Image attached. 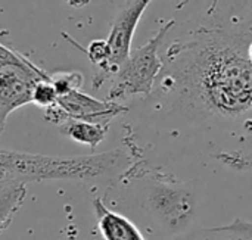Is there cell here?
Returning <instances> with one entry per match:
<instances>
[{
	"label": "cell",
	"mask_w": 252,
	"mask_h": 240,
	"mask_svg": "<svg viewBox=\"0 0 252 240\" xmlns=\"http://www.w3.org/2000/svg\"><path fill=\"white\" fill-rule=\"evenodd\" d=\"M65 3L71 7H84L90 3V0H65Z\"/></svg>",
	"instance_id": "obj_13"
},
{
	"label": "cell",
	"mask_w": 252,
	"mask_h": 240,
	"mask_svg": "<svg viewBox=\"0 0 252 240\" xmlns=\"http://www.w3.org/2000/svg\"><path fill=\"white\" fill-rule=\"evenodd\" d=\"M128 108L123 103L111 100H99L81 90H69L65 94L58 96L53 106L43 109L44 120L53 125H61L66 120H80L99 124H111V121L127 112Z\"/></svg>",
	"instance_id": "obj_4"
},
{
	"label": "cell",
	"mask_w": 252,
	"mask_h": 240,
	"mask_svg": "<svg viewBox=\"0 0 252 240\" xmlns=\"http://www.w3.org/2000/svg\"><path fill=\"white\" fill-rule=\"evenodd\" d=\"M158 93L221 120H252V0H180ZM155 83V84H157Z\"/></svg>",
	"instance_id": "obj_1"
},
{
	"label": "cell",
	"mask_w": 252,
	"mask_h": 240,
	"mask_svg": "<svg viewBox=\"0 0 252 240\" xmlns=\"http://www.w3.org/2000/svg\"><path fill=\"white\" fill-rule=\"evenodd\" d=\"M205 232H208V233H230V235H236L244 239L252 240V221H247L244 218H236L235 221H232L229 224L205 229Z\"/></svg>",
	"instance_id": "obj_12"
},
{
	"label": "cell",
	"mask_w": 252,
	"mask_h": 240,
	"mask_svg": "<svg viewBox=\"0 0 252 240\" xmlns=\"http://www.w3.org/2000/svg\"><path fill=\"white\" fill-rule=\"evenodd\" d=\"M93 210L103 240H145L142 232L130 218L108 208L100 198L93 199Z\"/></svg>",
	"instance_id": "obj_7"
},
{
	"label": "cell",
	"mask_w": 252,
	"mask_h": 240,
	"mask_svg": "<svg viewBox=\"0 0 252 240\" xmlns=\"http://www.w3.org/2000/svg\"><path fill=\"white\" fill-rule=\"evenodd\" d=\"M50 81L55 86L58 96H61L69 90H81L84 84V75L78 71H61L50 74Z\"/></svg>",
	"instance_id": "obj_10"
},
{
	"label": "cell",
	"mask_w": 252,
	"mask_h": 240,
	"mask_svg": "<svg viewBox=\"0 0 252 240\" xmlns=\"http://www.w3.org/2000/svg\"><path fill=\"white\" fill-rule=\"evenodd\" d=\"M66 174L68 162L63 156H46L0 148V184L63 180Z\"/></svg>",
	"instance_id": "obj_5"
},
{
	"label": "cell",
	"mask_w": 252,
	"mask_h": 240,
	"mask_svg": "<svg viewBox=\"0 0 252 240\" xmlns=\"http://www.w3.org/2000/svg\"><path fill=\"white\" fill-rule=\"evenodd\" d=\"M58 100V93L55 86L50 81V74L49 78L40 81L32 91V103H35L38 108L46 109L49 106H53Z\"/></svg>",
	"instance_id": "obj_11"
},
{
	"label": "cell",
	"mask_w": 252,
	"mask_h": 240,
	"mask_svg": "<svg viewBox=\"0 0 252 240\" xmlns=\"http://www.w3.org/2000/svg\"><path fill=\"white\" fill-rule=\"evenodd\" d=\"M46 78L49 74L44 69L0 41V136L9 115L32 103L34 87Z\"/></svg>",
	"instance_id": "obj_3"
},
{
	"label": "cell",
	"mask_w": 252,
	"mask_h": 240,
	"mask_svg": "<svg viewBox=\"0 0 252 240\" xmlns=\"http://www.w3.org/2000/svg\"><path fill=\"white\" fill-rule=\"evenodd\" d=\"M27 196V183L9 181L0 184V235L10 226Z\"/></svg>",
	"instance_id": "obj_9"
},
{
	"label": "cell",
	"mask_w": 252,
	"mask_h": 240,
	"mask_svg": "<svg viewBox=\"0 0 252 240\" xmlns=\"http://www.w3.org/2000/svg\"><path fill=\"white\" fill-rule=\"evenodd\" d=\"M111 124H99V122H89L80 120H66L58 128L59 133L66 136L68 139L86 145L92 149L97 148L106 137Z\"/></svg>",
	"instance_id": "obj_8"
},
{
	"label": "cell",
	"mask_w": 252,
	"mask_h": 240,
	"mask_svg": "<svg viewBox=\"0 0 252 240\" xmlns=\"http://www.w3.org/2000/svg\"><path fill=\"white\" fill-rule=\"evenodd\" d=\"M151 1L152 0H124L114 16L108 38L105 40L109 52L106 69L108 81L117 72L120 65L128 58L136 28Z\"/></svg>",
	"instance_id": "obj_6"
},
{
	"label": "cell",
	"mask_w": 252,
	"mask_h": 240,
	"mask_svg": "<svg viewBox=\"0 0 252 240\" xmlns=\"http://www.w3.org/2000/svg\"><path fill=\"white\" fill-rule=\"evenodd\" d=\"M174 24V18L165 21L146 44L130 52L128 58L109 78L111 86L106 97L108 100L123 103L131 97L149 96L154 93L155 83L162 69L159 49Z\"/></svg>",
	"instance_id": "obj_2"
},
{
	"label": "cell",
	"mask_w": 252,
	"mask_h": 240,
	"mask_svg": "<svg viewBox=\"0 0 252 240\" xmlns=\"http://www.w3.org/2000/svg\"><path fill=\"white\" fill-rule=\"evenodd\" d=\"M145 240H146V239H145Z\"/></svg>",
	"instance_id": "obj_14"
}]
</instances>
